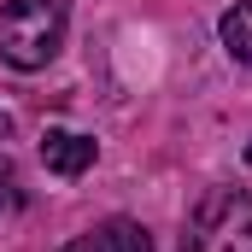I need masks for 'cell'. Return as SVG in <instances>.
<instances>
[{
	"label": "cell",
	"instance_id": "6da1fadb",
	"mask_svg": "<svg viewBox=\"0 0 252 252\" xmlns=\"http://www.w3.org/2000/svg\"><path fill=\"white\" fill-rule=\"evenodd\" d=\"M64 41V0H6L0 6V59L12 70H41Z\"/></svg>",
	"mask_w": 252,
	"mask_h": 252
},
{
	"label": "cell",
	"instance_id": "7a4b0ae2",
	"mask_svg": "<svg viewBox=\"0 0 252 252\" xmlns=\"http://www.w3.org/2000/svg\"><path fill=\"white\" fill-rule=\"evenodd\" d=\"M182 252H252V193L211 188L188 217Z\"/></svg>",
	"mask_w": 252,
	"mask_h": 252
},
{
	"label": "cell",
	"instance_id": "3957f363",
	"mask_svg": "<svg viewBox=\"0 0 252 252\" xmlns=\"http://www.w3.org/2000/svg\"><path fill=\"white\" fill-rule=\"evenodd\" d=\"M41 158H47V170H59V176H82V170L94 164V141L76 135V129H47Z\"/></svg>",
	"mask_w": 252,
	"mask_h": 252
},
{
	"label": "cell",
	"instance_id": "277c9868",
	"mask_svg": "<svg viewBox=\"0 0 252 252\" xmlns=\"http://www.w3.org/2000/svg\"><path fill=\"white\" fill-rule=\"evenodd\" d=\"M217 35H223V47H229L235 64H252V0H235V6L223 12Z\"/></svg>",
	"mask_w": 252,
	"mask_h": 252
},
{
	"label": "cell",
	"instance_id": "5b68a950",
	"mask_svg": "<svg viewBox=\"0 0 252 252\" xmlns=\"http://www.w3.org/2000/svg\"><path fill=\"white\" fill-rule=\"evenodd\" d=\"M94 235H100V247H106V252H153V235H147L135 217H112V223L94 229Z\"/></svg>",
	"mask_w": 252,
	"mask_h": 252
},
{
	"label": "cell",
	"instance_id": "8992f818",
	"mask_svg": "<svg viewBox=\"0 0 252 252\" xmlns=\"http://www.w3.org/2000/svg\"><path fill=\"white\" fill-rule=\"evenodd\" d=\"M24 193H18V170H12V158H0V205H18Z\"/></svg>",
	"mask_w": 252,
	"mask_h": 252
},
{
	"label": "cell",
	"instance_id": "52a82bcc",
	"mask_svg": "<svg viewBox=\"0 0 252 252\" xmlns=\"http://www.w3.org/2000/svg\"><path fill=\"white\" fill-rule=\"evenodd\" d=\"M59 252H106V247H100V235H82V241H70V247H59Z\"/></svg>",
	"mask_w": 252,
	"mask_h": 252
},
{
	"label": "cell",
	"instance_id": "ba28073f",
	"mask_svg": "<svg viewBox=\"0 0 252 252\" xmlns=\"http://www.w3.org/2000/svg\"><path fill=\"white\" fill-rule=\"evenodd\" d=\"M6 135H12V118H6V112H0V141H6Z\"/></svg>",
	"mask_w": 252,
	"mask_h": 252
},
{
	"label": "cell",
	"instance_id": "9c48e42d",
	"mask_svg": "<svg viewBox=\"0 0 252 252\" xmlns=\"http://www.w3.org/2000/svg\"><path fill=\"white\" fill-rule=\"evenodd\" d=\"M247 164H252V141H247Z\"/></svg>",
	"mask_w": 252,
	"mask_h": 252
}]
</instances>
